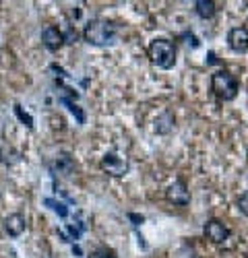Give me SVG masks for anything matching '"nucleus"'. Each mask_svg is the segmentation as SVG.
Here are the masks:
<instances>
[{
	"instance_id": "1",
	"label": "nucleus",
	"mask_w": 248,
	"mask_h": 258,
	"mask_svg": "<svg viewBox=\"0 0 248 258\" xmlns=\"http://www.w3.org/2000/svg\"><path fill=\"white\" fill-rule=\"evenodd\" d=\"M83 37L93 46H110L116 41V25L103 19H93L83 29Z\"/></svg>"
},
{
	"instance_id": "2",
	"label": "nucleus",
	"mask_w": 248,
	"mask_h": 258,
	"mask_svg": "<svg viewBox=\"0 0 248 258\" xmlns=\"http://www.w3.org/2000/svg\"><path fill=\"white\" fill-rule=\"evenodd\" d=\"M149 58L157 69L168 71L176 64V48L168 39H155L149 46Z\"/></svg>"
},
{
	"instance_id": "3",
	"label": "nucleus",
	"mask_w": 248,
	"mask_h": 258,
	"mask_svg": "<svg viewBox=\"0 0 248 258\" xmlns=\"http://www.w3.org/2000/svg\"><path fill=\"white\" fill-rule=\"evenodd\" d=\"M211 89L213 93L223 99V101H232L238 95V81L225 71H217L211 77Z\"/></svg>"
},
{
	"instance_id": "4",
	"label": "nucleus",
	"mask_w": 248,
	"mask_h": 258,
	"mask_svg": "<svg viewBox=\"0 0 248 258\" xmlns=\"http://www.w3.org/2000/svg\"><path fill=\"white\" fill-rule=\"evenodd\" d=\"M101 167L106 169L108 174L120 178V176H124L129 171V161L124 157H120V155H116V153H108V155H103V159H101Z\"/></svg>"
},
{
	"instance_id": "5",
	"label": "nucleus",
	"mask_w": 248,
	"mask_h": 258,
	"mask_svg": "<svg viewBox=\"0 0 248 258\" xmlns=\"http://www.w3.org/2000/svg\"><path fill=\"white\" fill-rule=\"evenodd\" d=\"M203 233H205V238L211 240L213 244H221V242H225L227 238H230V229H227V227H225L221 221H217V219L207 221Z\"/></svg>"
},
{
	"instance_id": "6",
	"label": "nucleus",
	"mask_w": 248,
	"mask_h": 258,
	"mask_svg": "<svg viewBox=\"0 0 248 258\" xmlns=\"http://www.w3.org/2000/svg\"><path fill=\"white\" fill-rule=\"evenodd\" d=\"M227 46H230V50H234L238 54L248 52V29L246 27L230 29V33H227Z\"/></svg>"
},
{
	"instance_id": "7",
	"label": "nucleus",
	"mask_w": 248,
	"mask_h": 258,
	"mask_svg": "<svg viewBox=\"0 0 248 258\" xmlns=\"http://www.w3.org/2000/svg\"><path fill=\"white\" fill-rule=\"evenodd\" d=\"M168 201L170 203H174V205H180V207H184V205H189L191 203V192H189V188H186V184L184 182H174L170 188H168Z\"/></svg>"
},
{
	"instance_id": "8",
	"label": "nucleus",
	"mask_w": 248,
	"mask_h": 258,
	"mask_svg": "<svg viewBox=\"0 0 248 258\" xmlns=\"http://www.w3.org/2000/svg\"><path fill=\"white\" fill-rule=\"evenodd\" d=\"M41 41H44V46L50 52H56L62 44H65V39H62V31L58 27H52V25L41 31Z\"/></svg>"
},
{
	"instance_id": "9",
	"label": "nucleus",
	"mask_w": 248,
	"mask_h": 258,
	"mask_svg": "<svg viewBox=\"0 0 248 258\" xmlns=\"http://www.w3.org/2000/svg\"><path fill=\"white\" fill-rule=\"evenodd\" d=\"M25 227H27V221L21 213H13L5 219V229L9 235H13V238H19V235L25 231Z\"/></svg>"
},
{
	"instance_id": "10",
	"label": "nucleus",
	"mask_w": 248,
	"mask_h": 258,
	"mask_svg": "<svg viewBox=\"0 0 248 258\" xmlns=\"http://www.w3.org/2000/svg\"><path fill=\"white\" fill-rule=\"evenodd\" d=\"M174 128V116L170 112H163L155 118V124H153V131L157 135H168L170 131Z\"/></svg>"
},
{
	"instance_id": "11",
	"label": "nucleus",
	"mask_w": 248,
	"mask_h": 258,
	"mask_svg": "<svg viewBox=\"0 0 248 258\" xmlns=\"http://www.w3.org/2000/svg\"><path fill=\"white\" fill-rule=\"evenodd\" d=\"M195 11L201 19H211L215 15V3H211V0H197Z\"/></svg>"
},
{
	"instance_id": "12",
	"label": "nucleus",
	"mask_w": 248,
	"mask_h": 258,
	"mask_svg": "<svg viewBox=\"0 0 248 258\" xmlns=\"http://www.w3.org/2000/svg\"><path fill=\"white\" fill-rule=\"evenodd\" d=\"M56 169H58V174L69 176L71 171L75 169V163H73V159L69 155H58L56 157Z\"/></svg>"
},
{
	"instance_id": "13",
	"label": "nucleus",
	"mask_w": 248,
	"mask_h": 258,
	"mask_svg": "<svg viewBox=\"0 0 248 258\" xmlns=\"http://www.w3.org/2000/svg\"><path fill=\"white\" fill-rule=\"evenodd\" d=\"M60 101H62V103H65V105L69 107V110H71V114H75V116H77L79 124H83V122H85V114H83V112L79 110V105H75V101H73V99H69V97H65V95H62V97H60Z\"/></svg>"
},
{
	"instance_id": "14",
	"label": "nucleus",
	"mask_w": 248,
	"mask_h": 258,
	"mask_svg": "<svg viewBox=\"0 0 248 258\" xmlns=\"http://www.w3.org/2000/svg\"><path fill=\"white\" fill-rule=\"evenodd\" d=\"M44 203H46V205H48L52 211H56V213L60 215L62 219H65V217H69V209H67L65 205H62V203H58V201H54V199H46Z\"/></svg>"
},
{
	"instance_id": "15",
	"label": "nucleus",
	"mask_w": 248,
	"mask_h": 258,
	"mask_svg": "<svg viewBox=\"0 0 248 258\" xmlns=\"http://www.w3.org/2000/svg\"><path fill=\"white\" fill-rule=\"evenodd\" d=\"M62 39H65L67 44H75V41L79 39V33H77V29H73V25H67L65 33H62Z\"/></svg>"
},
{
	"instance_id": "16",
	"label": "nucleus",
	"mask_w": 248,
	"mask_h": 258,
	"mask_svg": "<svg viewBox=\"0 0 248 258\" xmlns=\"http://www.w3.org/2000/svg\"><path fill=\"white\" fill-rule=\"evenodd\" d=\"M15 112H17V116L21 118V122H25L29 128L33 126V120H31V116H29V114H25L23 110H21V105H15Z\"/></svg>"
},
{
	"instance_id": "17",
	"label": "nucleus",
	"mask_w": 248,
	"mask_h": 258,
	"mask_svg": "<svg viewBox=\"0 0 248 258\" xmlns=\"http://www.w3.org/2000/svg\"><path fill=\"white\" fill-rule=\"evenodd\" d=\"M238 207H240V211H242L244 215H248V190H246L244 195L240 197V201H238Z\"/></svg>"
},
{
	"instance_id": "18",
	"label": "nucleus",
	"mask_w": 248,
	"mask_h": 258,
	"mask_svg": "<svg viewBox=\"0 0 248 258\" xmlns=\"http://www.w3.org/2000/svg\"><path fill=\"white\" fill-rule=\"evenodd\" d=\"M184 37L189 39V41H186V44H189V46H193V48H199V39H197V37H195L193 33H186Z\"/></svg>"
},
{
	"instance_id": "19",
	"label": "nucleus",
	"mask_w": 248,
	"mask_h": 258,
	"mask_svg": "<svg viewBox=\"0 0 248 258\" xmlns=\"http://www.w3.org/2000/svg\"><path fill=\"white\" fill-rule=\"evenodd\" d=\"M91 258H116L112 252H95V254H91Z\"/></svg>"
},
{
	"instance_id": "20",
	"label": "nucleus",
	"mask_w": 248,
	"mask_h": 258,
	"mask_svg": "<svg viewBox=\"0 0 248 258\" xmlns=\"http://www.w3.org/2000/svg\"><path fill=\"white\" fill-rule=\"evenodd\" d=\"M129 217L135 221V225H139V223H143V221H145V217H143V215H135V213H131Z\"/></svg>"
},
{
	"instance_id": "21",
	"label": "nucleus",
	"mask_w": 248,
	"mask_h": 258,
	"mask_svg": "<svg viewBox=\"0 0 248 258\" xmlns=\"http://www.w3.org/2000/svg\"><path fill=\"white\" fill-rule=\"evenodd\" d=\"M73 252H75L77 256H81V248H79V246H73Z\"/></svg>"
}]
</instances>
